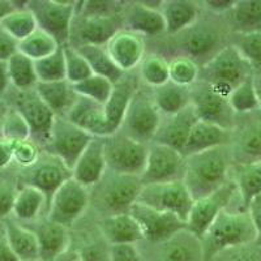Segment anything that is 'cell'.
Returning a JSON list of instances; mask_svg holds the SVG:
<instances>
[{"label":"cell","instance_id":"45","mask_svg":"<svg viewBox=\"0 0 261 261\" xmlns=\"http://www.w3.org/2000/svg\"><path fill=\"white\" fill-rule=\"evenodd\" d=\"M65 58V72H67V81L72 85L79 84L93 76V71L89 63L80 54V51L72 45L63 46Z\"/></svg>","mask_w":261,"mask_h":261},{"label":"cell","instance_id":"38","mask_svg":"<svg viewBox=\"0 0 261 261\" xmlns=\"http://www.w3.org/2000/svg\"><path fill=\"white\" fill-rule=\"evenodd\" d=\"M60 47L62 46L58 43L57 39L39 28L34 30L29 37L17 43L18 53L24 54L25 57L32 59L33 62L50 57L51 54L58 51Z\"/></svg>","mask_w":261,"mask_h":261},{"label":"cell","instance_id":"40","mask_svg":"<svg viewBox=\"0 0 261 261\" xmlns=\"http://www.w3.org/2000/svg\"><path fill=\"white\" fill-rule=\"evenodd\" d=\"M139 76L150 88H158L170 81V62L160 54L145 55L139 65Z\"/></svg>","mask_w":261,"mask_h":261},{"label":"cell","instance_id":"19","mask_svg":"<svg viewBox=\"0 0 261 261\" xmlns=\"http://www.w3.org/2000/svg\"><path fill=\"white\" fill-rule=\"evenodd\" d=\"M137 76L139 74H135L134 72L124 73V76L118 83L114 84L110 98L105 105V113H106L110 135L116 134L122 128L128 106H129L134 95L139 90Z\"/></svg>","mask_w":261,"mask_h":261},{"label":"cell","instance_id":"4","mask_svg":"<svg viewBox=\"0 0 261 261\" xmlns=\"http://www.w3.org/2000/svg\"><path fill=\"white\" fill-rule=\"evenodd\" d=\"M79 2L68 0H30L28 8L34 15L39 29L57 39L60 46L69 45Z\"/></svg>","mask_w":261,"mask_h":261},{"label":"cell","instance_id":"27","mask_svg":"<svg viewBox=\"0 0 261 261\" xmlns=\"http://www.w3.org/2000/svg\"><path fill=\"white\" fill-rule=\"evenodd\" d=\"M125 29L135 32L143 37H157L166 32L165 20L160 9H154L136 2L127 8L124 15Z\"/></svg>","mask_w":261,"mask_h":261},{"label":"cell","instance_id":"43","mask_svg":"<svg viewBox=\"0 0 261 261\" xmlns=\"http://www.w3.org/2000/svg\"><path fill=\"white\" fill-rule=\"evenodd\" d=\"M200 79V67L192 58L180 55L170 62V81L176 85L191 88Z\"/></svg>","mask_w":261,"mask_h":261},{"label":"cell","instance_id":"41","mask_svg":"<svg viewBox=\"0 0 261 261\" xmlns=\"http://www.w3.org/2000/svg\"><path fill=\"white\" fill-rule=\"evenodd\" d=\"M38 83H57L67 80L65 58L63 47L41 60L34 62Z\"/></svg>","mask_w":261,"mask_h":261},{"label":"cell","instance_id":"17","mask_svg":"<svg viewBox=\"0 0 261 261\" xmlns=\"http://www.w3.org/2000/svg\"><path fill=\"white\" fill-rule=\"evenodd\" d=\"M105 47L114 63L124 73L134 72L145 58L144 37L125 28L118 30Z\"/></svg>","mask_w":261,"mask_h":261},{"label":"cell","instance_id":"54","mask_svg":"<svg viewBox=\"0 0 261 261\" xmlns=\"http://www.w3.org/2000/svg\"><path fill=\"white\" fill-rule=\"evenodd\" d=\"M13 151H15V141L0 136V170L13 162Z\"/></svg>","mask_w":261,"mask_h":261},{"label":"cell","instance_id":"42","mask_svg":"<svg viewBox=\"0 0 261 261\" xmlns=\"http://www.w3.org/2000/svg\"><path fill=\"white\" fill-rule=\"evenodd\" d=\"M114 84L107 79L93 74L86 80L79 84H74L73 90L79 97L88 98L90 101L97 102L99 105H106L113 92Z\"/></svg>","mask_w":261,"mask_h":261},{"label":"cell","instance_id":"12","mask_svg":"<svg viewBox=\"0 0 261 261\" xmlns=\"http://www.w3.org/2000/svg\"><path fill=\"white\" fill-rule=\"evenodd\" d=\"M93 139L92 135L72 124L67 118H55L50 141L43 151L58 157L68 169L73 170L77 160Z\"/></svg>","mask_w":261,"mask_h":261},{"label":"cell","instance_id":"32","mask_svg":"<svg viewBox=\"0 0 261 261\" xmlns=\"http://www.w3.org/2000/svg\"><path fill=\"white\" fill-rule=\"evenodd\" d=\"M234 183L241 196L242 208L247 211L249 202L261 195V161L234 165Z\"/></svg>","mask_w":261,"mask_h":261},{"label":"cell","instance_id":"5","mask_svg":"<svg viewBox=\"0 0 261 261\" xmlns=\"http://www.w3.org/2000/svg\"><path fill=\"white\" fill-rule=\"evenodd\" d=\"M149 145L139 143L122 130L105 137V155L109 171L141 176L146 166Z\"/></svg>","mask_w":261,"mask_h":261},{"label":"cell","instance_id":"37","mask_svg":"<svg viewBox=\"0 0 261 261\" xmlns=\"http://www.w3.org/2000/svg\"><path fill=\"white\" fill-rule=\"evenodd\" d=\"M7 67H8L9 83L16 90L25 92V90L36 89L38 79H37L34 62L32 59L25 57L24 54L16 51L7 60Z\"/></svg>","mask_w":261,"mask_h":261},{"label":"cell","instance_id":"58","mask_svg":"<svg viewBox=\"0 0 261 261\" xmlns=\"http://www.w3.org/2000/svg\"><path fill=\"white\" fill-rule=\"evenodd\" d=\"M17 2H9V0H0V22L6 17L8 13H11L12 11H15L16 8H22V7H27L28 2L24 6H17Z\"/></svg>","mask_w":261,"mask_h":261},{"label":"cell","instance_id":"51","mask_svg":"<svg viewBox=\"0 0 261 261\" xmlns=\"http://www.w3.org/2000/svg\"><path fill=\"white\" fill-rule=\"evenodd\" d=\"M110 261H141V255L135 244H113L109 248Z\"/></svg>","mask_w":261,"mask_h":261},{"label":"cell","instance_id":"50","mask_svg":"<svg viewBox=\"0 0 261 261\" xmlns=\"http://www.w3.org/2000/svg\"><path fill=\"white\" fill-rule=\"evenodd\" d=\"M17 190L9 181H0V221H4L12 216Z\"/></svg>","mask_w":261,"mask_h":261},{"label":"cell","instance_id":"25","mask_svg":"<svg viewBox=\"0 0 261 261\" xmlns=\"http://www.w3.org/2000/svg\"><path fill=\"white\" fill-rule=\"evenodd\" d=\"M99 230L110 246L136 244L144 239L141 227L129 212L103 217L99 221Z\"/></svg>","mask_w":261,"mask_h":261},{"label":"cell","instance_id":"9","mask_svg":"<svg viewBox=\"0 0 261 261\" xmlns=\"http://www.w3.org/2000/svg\"><path fill=\"white\" fill-rule=\"evenodd\" d=\"M237 193V184L232 179H230L223 187L217 190L216 192L205 196L202 199L195 200L188 214L186 231L192 235L197 242L201 241L221 212L228 208V205Z\"/></svg>","mask_w":261,"mask_h":261},{"label":"cell","instance_id":"21","mask_svg":"<svg viewBox=\"0 0 261 261\" xmlns=\"http://www.w3.org/2000/svg\"><path fill=\"white\" fill-rule=\"evenodd\" d=\"M230 150L235 165L261 161V120L235 125Z\"/></svg>","mask_w":261,"mask_h":261},{"label":"cell","instance_id":"47","mask_svg":"<svg viewBox=\"0 0 261 261\" xmlns=\"http://www.w3.org/2000/svg\"><path fill=\"white\" fill-rule=\"evenodd\" d=\"M234 46L251 63L255 73L261 74V32L238 34Z\"/></svg>","mask_w":261,"mask_h":261},{"label":"cell","instance_id":"2","mask_svg":"<svg viewBox=\"0 0 261 261\" xmlns=\"http://www.w3.org/2000/svg\"><path fill=\"white\" fill-rule=\"evenodd\" d=\"M255 241L256 230L248 212H234L227 208L221 212L200 241L201 260L214 261L221 252L255 243Z\"/></svg>","mask_w":261,"mask_h":261},{"label":"cell","instance_id":"20","mask_svg":"<svg viewBox=\"0 0 261 261\" xmlns=\"http://www.w3.org/2000/svg\"><path fill=\"white\" fill-rule=\"evenodd\" d=\"M197 122H199V118L196 115L195 109L192 105H188L180 113L166 116L165 120L162 119V123L153 143L167 145L181 153L193 125Z\"/></svg>","mask_w":261,"mask_h":261},{"label":"cell","instance_id":"14","mask_svg":"<svg viewBox=\"0 0 261 261\" xmlns=\"http://www.w3.org/2000/svg\"><path fill=\"white\" fill-rule=\"evenodd\" d=\"M71 178L72 170L65 166L64 162L47 151H42L41 157L33 166L22 169L21 183L22 186H30L45 193L50 205L54 193Z\"/></svg>","mask_w":261,"mask_h":261},{"label":"cell","instance_id":"56","mask_svg":"<svg viewBox=\"0 0 261 261\" xmlns=\"http://www.w3.org/2000/svg\"><path fill=\"white\" fill-rule=\"evenodd\" d=\"M0 261H18L11 246H9L3 225L0 226Z\"/></svg>","mask_w":261,"mask_h":261},{"label":"cell","instance_id":"31","mask_svg":"<svg viewBox=\"0 0 261 261\" xmlns=\"http://www.w3.org/2000/svg\"><path fill=\"white\" fill-rule=\"evenodd\" d=\"M151 97L160 114L165 118L180 113L191 105L190 88L176 85L172 81L154 88Z\"/></svg>","mask_w":261,"mask_h":261},{"label":"cell","instance_id":"57","mask_svg":"<svg viewBox=\"0 0 261 261\" xmlns=\"http://www.w3.org/2000/svg\"><path fill=\"white\" fill-rule=\"evenodd\" d=\"M9 86L11 83H9L7 60H0V97H3L8 92Z\"/></svg>","mask_w":261,"mask_h":261},{"label":"cell","instance_id":"55","mask_svg":"<svg viewBox=\"0 0 261 261\" xmlns=\"http://www.w3.org/2000/svg\"><path fill=\"white\" fill-rule=\"evenodd\" d=\"M237 0H206L204 7L214 13H228L235 6Z\"/></svg>","mask_w":261,"mask_h":261},{"label":"cell","instance_id":"6","mask_svg":"<svg viewBox=\"0 0 261 261\" xmlns=\"http://www.w3.org/2000/svg\"><path fill=\"white\" fill-rule=\"evenodd\" d=\"M98 188V208L106 216L128 213L137 202L143 190L140 176L124 175L110 171L105 175ZM105 216V217H106Z\"/></svg>","mask_w":261,"mask_h":261},{"label":"cell","instance_id":"59","mask_svg":"<svg viewBox=\"0 0 261 261\" xmlns=\"http://www.w3.org/2000/svg\"><path fill=\"white\" fill-rule=\"evenodd\" d=\"M253 81H255L256 93H257L258 107H260V109H261V74H257V73L253 74Z\"/></svg>","mask_w":261,"mask_h":261},{"label":"cell","instance_id":"29","mask_svg":"<svg viewBox=\"0 0 261 261\" xmlns=\"http://www.w3.org/2000/svg\"><path fill=\"white\" fill-rule=\"evenodd\" d=\"M161 13L165 20L166 33L175 36L192 28L199 17V6L191 0L163 2Z\"/></svg>","mask_w":261,"mask_h":261},{"label":"cell","instance_id":"39","mask_svg":"<svg viewBox=\"0 0 261 261\" xmlns=\"http://www.w3.org/2000/svg\"><path fill=\"white\" fill-rule=\"evenodd\" d=\"M0 28L18 43L29 37L34 30L38 29V25H37L36 17L28 8L27 4V7L16 8L15 11L8 13L0 22Z\"/></svg>","mask_w":261,"mask_h":261},{"label":"cell","instance_id":"3","mask_svg":"<svg viewBox=\"0 0 261 261\" xmlns=\"http://www.w3.org/2000/svg\"><path fill=\"white\" fill-rule=\"evenodd\" d=\"M255 74L252 65L234 45L217 51L200 69V79L214 92L228 98L235 88Z\"/></svg>","mask_w":261,"mask_h":261},{"label":"cell","instance_id":"16","mask_svg":"<svg viewBox=\"0 0 261 261\" xmlns=\"http://www.w3.org/2000/svg\"><path fill=\"white\" fill-rule=\"evenodd\" d=\"M186 157L176 149L162 144L149 145L148 160L140 179L143 186L180 180L184 175Z\"/></svg>","mask_w":261,"mask_h":261},{"label":"cell","instance_id":"1","mask_svg":"<svg viewBox=\"0 0 261 261\" xmlns=\"http://www.w3.org/2000/svg\"><path fill=\"white\" fill-rule=\"evenodd\" d=\"M231 163L230 146H220L186 158L183 181L193 201L223 187L230 180Z\"/></svg>","mask_w":261,"mask_h":261},{"label":"cell","instance_id":"10","mask_svg":"<svg viewBox=\"0 0 261 261\" xmlns=\"http://www.w3.org/2000/svg\"><path fill=\"white\" fill-rule=\"evenodd\" d=\"M11 107L17 110L29 125L30 139L36 141L42 149H45L50 141L51 130L57 116L50 110V107L42 101L36 89L25 92L16 90Z\"/></svg>","mask_w":261,"mask_h":261},{"label":"cell","instance_id":"36","mask_svg":"<svg viewBox=\"0 0 261 261\" xmlns=\"http://www.w3.org/2000/svg\"><path fill=\"white\" fill-rule=\"evenodd\" d=\"M89 63L93 74L110 80L113 84L118 83L124 76V72L114 63L105 46L85 45L76 47Z\"/></svg>","mask_w":261,"mask_h":261},{"label":"cell","instance_id":"60","mask_svg":"<svg viewBox=\"0 0 261 261\" xmlns=\"http://www.w3.org/2000/svg\"><path fill=\"white\" fill-rule=\"evenodd\" d=\"M8 109H9V105H7V102L3 101L2 97H0V129H2V123H3V119L4 116H6Z\"/></svg>","mask_w":261,"mask_h":261},{"label":"cell","instance_id":"53","mask_svg":"<svg viewBox=\"0 0 261 261\" xmlns=\"http://www.w3.org/2000/svg\"><path fill=\"white\" fill-rule=\"evenodd\" d=\"M17 51V42L0 28V60H8Z\"/></svg>","mask_w":261,"mask_h":261},{"label":"cell","instance_id":"48","mask_svg":"<svg viewBox=\"0 0 261 261\" xmlns=\"http://www.w3.org/2000/svg\"><path fill=\"white\" fill-rule=\"evenodd\" d=\"M42 154V148L32 139L16 141L13 151V162L22 169L33 166Z\"/></svg>","mask_w":261,"mask_h":261},{"label":"cell","instance_id":"34","mask_svg":"<svg viewBox=\"0 0 261 261\" xmlns=\"http://www.w3.org/2000/svg\"><path fill=\"white\" fill-rule=\"evenodd\" d=\"M228 20L237 34L261 32V0H237Z\"/></svg>","mask_w":261,"mask_h":261},{"label":"cell","instance_id":"44","mask_svg":"<svg viewBox=\"0 0 261 261\" xmlns=\"http://www.w3.org/2000/svg\"><path fill=\"white\" fill-rule=\"evenodd\" d=\"M228 103L237 114H248L258 109L257 93H256L253 76L235 88L228 97Z\"/></svg>","mask_w":261,"mask_h":261},{"label":"cell","instance_id":"61","mask_svg":"<svg viewBox=\"0 0 261 261\" xmlns=\"http://www.w3.org/2000/svg\"><path fill=\"white\" fill-rule=\"evenodd\" d=\"M55 261H58V260H55Z\"/></svg>","mask_w":261,"mask_h":261},{"label":"cell","instance_id":"13","mask_svg":"<svg viewBox=\"0 0 261 261\" xmlns=\"http://www.w3.org/2000/svg\"><path fill=\"white\" fill-rule=\"evenodd\" d=\"M191 105L199 120L232 130L237 125V114L228 103V98L214 92L204 81L199 80L190 88Z\"/></svg>","mask_w":261,"mask_h":261},{"label":"cell","instance_id":"8","mask_svg":"<svg viewBox=\"0 0 261 261\" xmlns=\"http://www.w3.org/2000/svg\"><path fill=\"white\" fill-rule=\"evenodd\" d=\"M137 204L145 205L155 211L174 213L187 222L193 199L183 179H180L143 186Z\"/></svg>","mask_w":261,"mask_h":261},{"label":"cell","instance_id":"7","mask_svg":"<svg viewBox=\"0 0 261 261\" xmlns=\"http://www.w3.org/2000/svg\"><path fill=\"white\" fill-rule=\"evenodd\" d=\"M162 123V115L155 107L151 93L139 89L125 113L122 130L130 139L150 145Z\"/></svg>","mask_w":261,"mask_h":261},{"label":"cell","instance_id":"23","mask_svg":"<svg viewBox=\"0 0 261 261\" xmlns=\"http://www.w3.org/2000/svg\"><path fill=\"white\" fill-rule=\"evenodd\" d=\"M32 230L38 239L41 261H55L64 256L71 243L68 228L53 222L46 217L45 221L37 223Z\"/></svg>","mask_w":261,"mask_h":261},{"label":"cell","instance_id":"18","mask_svg":"<svg viewBox=\"0 0 261 261\" xmlns=\"http://www.w3.org/2000/svg\"><path fill=\"white\" fill-rule=\"evenodd\" d=\"M107 171L105 137H94L74 165L72 178L90 190L101 183Z\"/></svg>","mask_w":261,"mask_h":261},{"label":"cell","instance_id":"49","mask_svg":"<svg viewBox=\"0 0 261 261\" xmlns=\"http://www.w3.org/2000/svg\"><path fill=\"white\" fill-rule=\"evenodd\" d=\"M178 237L166 242L162 251V261H191L192 251L186 242H179Z\"/></svg>","mask_w":261,"mask_h":261},{"label":"cell","instance_id":"52","mask_svg":"<svg viewBox=\"0 0 261 261\" xmlns=\"http://www.w3.org/2000/svg\"><path fill=\"white\" fill-rule=\"evenodd\" d=\"M251 220H252L253 226L256 230V241L255 244L257 247H261V195L249 202L248 208H247Z\"/></svg>","mask_w":261,"mask_h":261},{"label":"cell","instance_id":"28","mask_svg":"<svg viewBox=\"0 0 261 261\" xmlns=\"http://www.w3.org/2000/svg\"><path fill=\"white\" fill-rule=\"evenodd\" d=\"M3 228L18 261H41L38 239L32 228L11 217L3 221Z\"/></svg>","mask_w":261,"mask_h":261},{"label":"cell","instance_id":"46","mask_svg":"<svg viewBox=\"0 0 261 261\" xmlns=\"http://www.w3.org/2000/svg\"><path fill=\"white\" fill-rule=\"evenodd\" d=\"M0 136L11 141H22V140L30 139L29 125L27 124L25 119L21 116V114L13 107L9 106L6 116L2 123V129H0Z\"/></svg>","mask_w":261,"mask_h":261},{"label":"cell","instance_id":"22","mask_svg":"<svg viewBox=\"0 0 261 261\" xmlns=\"http://www.w3.org/2000/svg\"><path fill=\"white\" fill-rule=\"evenodd\" d=\"M65 118L93 137L110 136L105 106L88 98L79 97Z\"/></svg>","mask_w":261,"mask_h":261},{"label":"cell","instance_id":"15","mask_svg":"<svg viewBox=\"0 0 261 261\" xmlns=\"http://www.w3.org/2000/svg\"><path fill=\"white\" fill-rule=\"evenodd\" d=\"M129 213L141 227L144 239L151 243H166L187 228V222L176 214L155 211L137 202Z\"/></svg>","mask_w":261,"mask_h":261},{"label":"cell","instance_id":"35","mask_svg":"<svg viewBox=\"0 0 261 261\" xmlns=\"http://www.w3.org/2000/svg\"><path fill=\"white\" fill-rule=\"evenodd\" d=\"M186 37L183 38V50L186 57L196 58L209 55L216 50L220 42V36L214 29L208 27H195L186 30Z\"/></svg>","mask_w":261,"mask_h":261},{"label":"cell","instance_id":"11","mask_svg":"<svg viewBox=\"0 0 261 261\" xmlns=\"http://www.w3.org/2000/svg\"><path fill=\"white\" fill-rule=\"evenodd\" d=\"M90 204L89 188L73 178L63 183L51 197L47 218L69 228L85 213Z\"/></svg>","mask_w":261,"mask_h":261},{"label":"cell","instance_id":"30","mask_svg":"<svg viewBox=\"0 0 261 261\" xmlns=\"http://www.w3.org/2000/svg\"><path fill=\"white\" fill-rule=\"evenodd\" d=\"M36 92L57 118H65L68 115L69 110L79 98L74 93L73 85L67 80L57 83H38Z\"/></svg>","mask_w":261,"mask_h":261},{"label":"cell","instance_id":"26","mask_svg":"<svg viewBox=\"0 0 261 261\" xmlns=\"http://www.w3.org/2000/svg\"><path fill=\"white\" fill-rule=\"evenodd\" d=\"M120 29L122 28H119L118 16H113V17H98V16L84 17L81 16V20L76 27L77 43L73 47H80L85 45L106 46L107 42Z\"/></svg>","mask_w":261,"mask_h":261},{"label":"cell","instance_id":"24","mask_svg":"<svg viewBox=\"0 0 261 261\" xmlns=\"http://www.w3.org/2000/svg\"><path fill=\"white\" fill-rule=\"evenodd\" d=\"M231 139L232 130L199 120L193 125L187 143L181 150V154L187 158L190 155L199 154V153L211 150L214 148L230 146Z\"/></svg>","mask_w":261,"mask_h":261},{"label":"cell","instance_id":"33","mask_svg":"<svg viewBox=\"0 0 261 261\" xmlns=\"http://www.w3.org/2000/svg\"><path fill=\"white\" fill-rule=\"evenodd\" d=\"M43 209H48L45 193L30 186H21L13 205L12 217L18 222H34L38 220Z\"/></svg>","mask_w":261,"mask_h":261}]
</instances>
